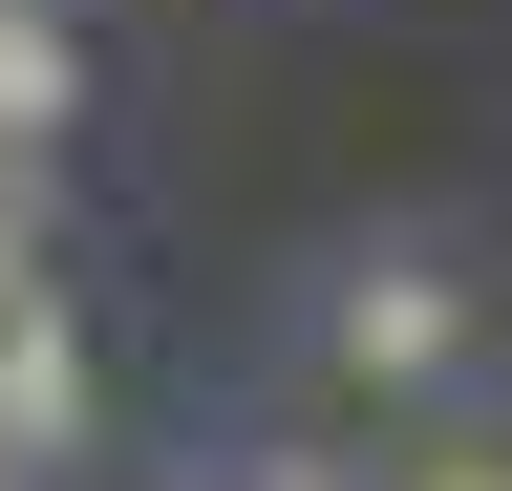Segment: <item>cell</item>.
I'll list each match as a JSON object with an SVG mask.
<instances>
[{"label":"cell","instance_id":"cell-5","mask_svg":"<svg viewBox=\"0 0 512 491\" xmlns=\"http://www.w3.org/2000/svg\"><path fill=\"white\" fill-rule=\"evenodd\" d=\"M22 22H86V0H22Z\"/></svg>","mask_w":512,"mask_h":491},{"label":"cell","instance_id":"cell-6","mask_svg":"<svg viewBox=\"0 0 512 491\" xmlns=\"http://www.w3.org/2000/svg\"><path fill=\"white\" fill-rule=\"evenodd\" d=\"M0 491H43V470H22V449H0Z\"/></svg>","mask_w":512,"mask_h":491},{"label":"cell","instance_id":"cell-3","mask_svg":"<svg viewBox=\"0 0 512 491\" xmlns=\"http://www.w3.org/2000/svg\"><path fill=\"white\" fill-rule=\"evenodd\" d=\"M64 129H86V22H22L0 0V171H43Z\"/></svg>","mask_w":512,"mask_h":491},{"label":"cell","instance_id":"cell-2","mask_svg":"<svg viewBox=\"0 0 512 491\" xmlns=\"http://www.w3.org/2000/svg\"><path fill=\"white\" fill-rule=\"evenodd\" d=\"M0 449H22V470L86 449V321H64V278H43V299H0Z\"/></svg>","mask_w":512,"mask_h":491},{"label":"cell","instance_id":"cell-4","mask_svg":"<svg viewBox=\"0 0 512 491\" xmlns=\"http://www.w3.org/2000/svg\"><path fill=\"white\" fill-rule=\"evenodd\" d=\"M256 491H363V470H320V449H278V470H256Z\"/></svg>","mask_w":512,"mask_h":491},{"label":"cell","instance_id":"cell-1","mask_svg":"<svg viewBox=\"0 0 512 491\" xmlns=\"http://www.w3.org/2000/svg\"><path fill=\"white\" fill-rule=\"evenodd\" d=\"M320 342H342V385H448V363H470V278L448 257H342Z\"/></svg>","mask_w":512,"mask_h":491}]
</instances>
